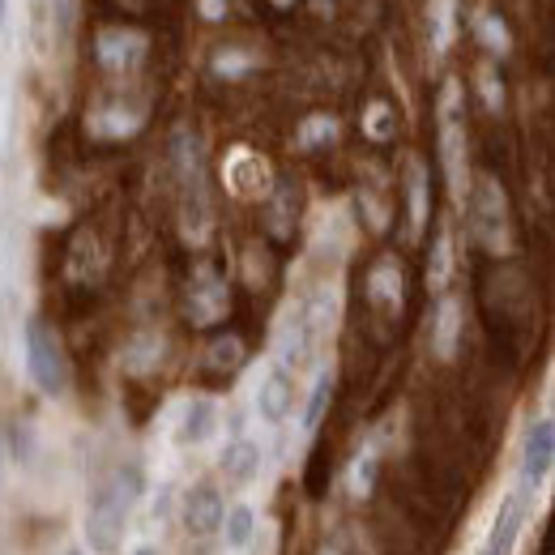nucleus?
Instances as JSON below:
<instances>
[{
	"instance_id": "f257e3e1",
	"label": "nucleus",
	"mask_w": 555,
	"mask_h": 555,
	"mask_svg": "<svg viewBox=\"0 0 555 555\" xmlns=\"http://www.w3.org/2000/svg\"><path fill=\"white\" fill-rule=\"evenodd\" d=\"M141 491V474L129 470V474H116L107 487H99V496L90 500V521H86V530H90V547L99 551V555H116L120 547V534H124V521H129V504L133 496Z\"/></svg>"
},
{
	"instance_id": "f03ea898",
	"label": "nucleus",
	"mask_w": 555,
	"mask_h": 555,
	"mask_svg": "<svg viewBox=\"0 0 555 555\" xmlns=\"http://www.w3.org/2000/svg\"><path fill=\"white\" fill-rule=\"evenodd\" d=\"M26 372L30 380L43 389V393H65L69 389V359H65V346L43 321H30L26 325Z\"/></svg>"
},
{
	"instance_id": "7ed1b4c3",
	"label": "nucleus",
	"mask_w": 555,
	"mask_h": 555,
	"mask_svg": "<svg viewBox=\"0 0 555 555\" xmlns=\"http://www.w3.org/2000/svg\"><path fill=\"white\" fill-rule=\"evenodd\" d=\"M470 214H474V231L491 252L509 248V210H504V193L496 188V180H479L470 197Z\"/></svg>"
},
{
	"instance_id": "20e7f679",
	"label": "nucleus",
	"mask_w": 555,
	"mask_h": 555,
	"mask_svg": "<svg viewBox=\"0 0 555 555\" xmlns=\"http://www.w3.org/2000/svg\"><path fill=\"white\" fill-rule=\"evenodd\" d=\"M94 56H99L103 69L124 73L146 56V35H141V30H124V26H107V30H99V39H94Z\"/></svg>"
},
{
	"instance_id": "39448f33",
	"label": "nucleus",
	"mask_w": 555,
	"mask_h": 555,
	"mask_svg": "<svg viewBox=\"0 0 555 555\" xmlns=\"http://www.w3.org/2000/svg\"><path fill=\"white\" fill-rule=\"evenodd\" d=\"M551 457H555V432H551L547 419H538V423H530L526 444H521V474H526V483L547 479Z\"/></svg>"
},
{
	"instance_id": "423d86ee",
	"label": "nucleus",
	"mask_w": 555,
	"mask_h": 555,
	"mask_svg": "<svg viewBox=\"0 0 555 555\" xmlns=\"http://www.w3.org/2000/svg\"><path fill=\"white\" fill-rule=\"evenodd\" d=\"M222 513H227V504H222L218 496V487H197V491H188V500H184V526L193 530V534H214L222 526Z\"/></svg>"
},
{
	"instance_id": "0eeeda50",
	"label": "nucleus",
	"mask_w": 555,
	"mask_h": 555,
	"mask_svg": "<svg viewBox=\"0 0 555 555\" xmlns=\"http://www.w3.org/2000/svg\"><path fill=\"white\" fill-rule=\"evenodd\" d=\"M291 402H295V385H291V376L287 372H269L265 376V385H261V393H257V410L269 419V423H282L291 415Z\"/></svg>"
},
{
	"instance_id": "6e6552de",
	"label": "nucleus",
	"mask_w": 555,
	"mask_h": 555,
	"mask_svg": "<svg viewBox=\"0 0 555 555\" xmlns=\"http://www.w3.org/2000/svg\"><path fill=\"white\" fill-rule=\"evenodd\" d=\"M214 427H218V406L210 398H193V402L184 406V419H180L176 440L180 444H201V440L214 436Z\"/></svg>"
},
{
	"instance_id": "1a4fd4ad",
	"label": "nucleus",
	"mask_w": 555,
	"mask_h": 555,
	"mask_svg": "<svg viewBox=\"0 0 555 555\" xmlns=\"http://www.w3.org/2000/svg\"><path fill=\"white\" fill-rule=\"evenodd\" d=\"M261 470V449L252 440H231L227 449H222V474H227L231 483H252Z\"/></svg>"
},
{
	"instance_id": "9d476101",
	"label": "nucleus",
	"mask_w": 555,
	"mask_h": 555,
	"mask_svg": "<svg viewBox=\"0 0 555 555\" xmlns=\"http://www.w3.org/2000/svg\"><path fill=\"white\" fill-rule=\"evenodd\" d=\"M188 312H193L197 325H214L227 312V291H222V282H214V274H201V287H193Z\"/></svg>"
},
{
	"instance_id": "9b49d317",
	"label": "nucleus",
	"mask_w": 555,
	"mask_h": 555,
	"mask_svg": "<svg viewBox=\"0 0 555 555\" xmlns=\"http://www.w3.org/2000/svg\"><path fill=\"white\" fill-rule=\"evenodd\" d=\"M521 521H526V504H521V500H509V504H504V513L496 517V530H491L487 547H483L479 555H513V543H517Z\"/></svg>"
},
{
	"instance_id": "f8f14e48",
	"label": "nucleus",
	"mask_w": 555,
	"mask_h": 555,
	"mask_svg": "<svg viewBox=\"0 0 555 555\" xmlns=\"http://www.w3.org/2000/svg\"><path fill=\"white\" fill-rule=\"evenodd\" d=\"M427 22H432V47L449 52L453 30H457V0H432L427 5Z\"/></svg>"
},
{
	"instance_id": "ddd939ff",
	"label": "nucleus",
	"mask_w": 555,
	"mask_h": 555,
	"mask_svg": "<svg viewBox=\"0 0 555 555\" xmlns=\"http://www.w3.org/2000/svg\"><path fill=\"white\" fill-rule=\"evenodd\" d=\"M474 35H479L487 52H496V56H504V52L513 47L509 26H504L500 13H491V9H479V13H474Z\"/></svg>"
},
{
	"instance_id": "4468645a",
	"label": "nucleus",
	"mask_w": 555,
	"mask_h": 555,
	"mask_svg": "<svg viewBox=\"0 0 555 555\" xmlns=\"http://www.w3.org/2000/svg\"><path fill=\"white\" fill-rule=\"evenodd\" d=\"M218 530H227V543L231 547H248V538L257 534V517H252L248 504H235V509L222 513V526Z\"/></svg>"
},
{
	"instance_id": "2eb2a0df",
	"label": "nucleus",
	"mask_w": 555,
	"mask_h": 555,
	"mask_svg": "<svg viewBox=\"0 0 555 555\" xmlns=\"http://www.w3.org/2000/svg\"><path fill=\"white\" fill-rule=\"evenodd\" d=\"M368 291H372L376 304H398L402 299V274L393 265H376L372 278H368Z\"/></svg>"
},
{
	"instance_id": "dca6fc26",
	"label": "nucleus",
	"mask_w": 555,
	"mask_h": 555,
	"mask_svg": "<svg viewBox=\"0 0 555 555\" xmlns=\"http://www.w3.org/2000/svg\"><path fill=\"white\" fill-rule=\"evenodd\" d=\"M453 342H457V304H453V299H444L440 316H436V355L449 359L453 355Z\"/></svg>"
},
{
	"instance_id": "f3484780",
	"label": "nucleus",
	"mask_w": 555,
	"mask_h": 555,
	"mask_svg": "<svg viewBox=\"0 0 555 555\" xmlns=\"http://www.w3.org/2000/svg\"><path fill=\"white\" fill-rule=\"evenodd\" d=\"M423 214H427V176L415 163L410 167V222H415V231L423 227Z\"/></svg>"
},
{
	"instance_id": "a211bd4d",
	"label": "nucleus",
	"mask_w": 555,
	"mask_h": 555,
	"mask_svg": "<svg viewBox=\"0 0 555 555\" xmlns=\"http://www.w3.org/2000/svg\"><path fill=\"white\" fill-rule=\"evenodd\" d=\"M329 393H333V380L329 376H321L312 385V402H308V410H304V427L312 432L316 423H321V415H325V406H329Z\"/></svg>"
},
{
	"instance_id": "6ab92c4d",
	"label": "nucleus",
	"mask_w": 555,
	"mask_h": 555,
	"mask_svg": "<svg viewBox=\"0 0 555 555\" xmlns=\"http://www.w3.org/2000/svg\"><path fill=\"white\" fill-rule=\"evenodd\" d=\"M257 60H252L248 52H218V60H214V73L218 77H240L244 69H252Z\"/></svg>"
},
{
	"instance_id": "aec40b11",
	"label": "nucleus",
	"mask_w": 555,
	"mask_h": 555,
	"mask_svg": "<svg viewBox=\"0 0 555 555\" xmlns=\"http://www.w3.org/2000/svg\"><path fill=\"white\" fill-rule=\"evenodd\" d=\"M240 355H244L240 338H222V342L210 346V363H214V368H235V363H240Z\"/></svg>"
},
{
	"instance_id": "412c9836",
	"label": "nucleus",
	"mask_w": 555,
	"mask_h": 555,
	"mask_svg": "<svg viewBox=\"0 0 555 555\" xmlns=\"http://www.w3.org/2000/svg\"><path fill=\"white\" fill-rule=\"evenodd\" d=\"M444 278H449V235H440L436 240V257H432V269H427V282L440 291Z\"/></svg>"
},
{
	"instance_id": "4be33fe9",
	"label": "nucleus",
	"mask_w": 555,
	"mask_h": 555,
	"mask_svg": "<svg viewBox=\"0 0 555 555\" xmlns=\"http://www.w3.org/2000/svg\"><path fill=\"white\" fill-rule=\"evenodd\" d=\"M333 133H338V124H333L329 116H316L304 124V133H299V141L304 146H316V141H333Z\"/></svg>"
},
{
	"instance_id": "5701e85b",
	"label": "nucleus",
	"mask_w": 555,
	"mask_h": 555,
	"mask_svg": "<svg viewBox=\"0 0 555 555\" xmlns=\"http://www.w3.org/2000/svg\"><path fill=\"white\" fill-rule=\"evenodd\" d=\"M479 90H483L487 107H500V82H496V69H491V65L479 69Z\"/></svg>"
},
{
	"instance_id": "b1692460",
	"label": "nucleus",
	"mask_w": 555,
	"mask_h": 555,
	"mask_svg": "<svg viewBox=\"0 0 555 555\" xmlns=\"http://www.w3.org/2000/svg\"><path fill=\"white\" fill-rule=\"evenodd\" d=\"M368 133L372 137H389V107L385 103H372L368 107Z\"/></svg>"
},
{
	"instance_id": "393cba45",
	"label": "nucleus",
	"mask_w": 555,
	"mask_h": 555,
	"mask_svg": "<svg viewBox=\"0 0 555 555\" xmlns=\"http://www.w3.org/2000/svg\"><path fill=\"white\" fill-rule=\"evenodd\" d=\"M197 9H201L205 22H218L222 13H227V0H197Z\"/></svg>"
},
{
	"instance_id": "a878e982",
	"label": "nucleus",
	"mask_w": 555,
	"mask_h": 555,
	"mask_svg": "<svg viewBox=\"0 0 555 555\" xmlns=\"http://www.w3.org/2000/svg\"><path fill=\"white\" fill-rule=\"evenodd\" d=\"M69 9H73V0H56V13H60V22H69Z\"/></svg>"
},
{
	"instance_id": "bb28decb",
	"label": "nucleus",
	"mask_w": 555,
	"mask_h": 555,
	"mask_svg": "<svg viewBox=\"0 0 555 555\" xmlns=\"http://www.w3.org/2000/svg\"><path fill=\"white\" fill-rule=\"evenodd\" d=\"M133 555H158V551H154V547H137Z\"/></svg>"
},
{
	"instance_id": "cd10ccee",
	"label": "nucleus",
	"mask_w": 555,
	"mask_h": 555,
	"mask_svg": "<svg viewBox=\"0 0 555 555\" xmlns=\"http://www.w3.org/2000/svg\"><path fill=\"white\" fill-rule=\"evenodd\" d=\"M316 555H338V551H333V547H321V551H316Z\"/></svg>"
},
{
	"instance_id": "c85d7f7f",
	"label": "nucleus",
	"mask_w": 555,
	"mask_h": 555,
	"mask_svg": "<svg viewBox=\"0 0 555 555\" xmlns=\"http://www.w3.org/2000/svg\"><path fill=\"white\" fill-rule=\"evenodd\" d=\"M0 22H5V0H0Z\"/></svg>"
},
{
	"instance_id": "c756f323",
	"label": "nucleus",
	"mask_w": 555,
	"mask_h": 555,
	"mask_svg": "<svg viewBox=\"0 0 555 555\" xmlns=\"http://www.w3.org/2000/svg\"><path fill=\"white\" fill-rule=\"evenodd\" d=\"M274 5H291V0H274Z\"/></svg>"
},
{
	"instance_id": "7c9ffc66",
	"label": "nucleus",
	"mask_w": 555,
	"mask_h": 555,
	"mask_svg": "<svg viewBox=\"0 0 555 555\" xmlns=\"http://www.w3.org/2000/svg\"><path fill=\"white\" fill-rule=\"evenodd\" d=\"M69 555H82V551H69Z\"/></svg>"
}]
</instances>
